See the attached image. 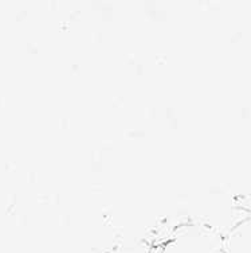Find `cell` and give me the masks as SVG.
I'll return each mask as SVG.
<instances>
[{"label":"cell","instance_id":"7a4b0ae2","mask_svg":"<svg viewBox=\"0 0 251 253\" xmlns=\"http://www.w3.org/2000/svg\"><path fill=\"white\" fill-rule=\"evenodd\" d=\"M224 253H251V214L224 236Z\"/></svg>","mask_w":251,"mask_h":253},{"label":"cell","instance_id":"6da1fadb","mask_svg":"<svg viewBox=\"0 0 251 253\" xmlns=\"http://www.w3.org/2000/svg\"><path fill=\"white\" fill-rule=\"evenodd\" d=\"M223 241L224 237L215 229L193 222L176 229L161 253H224Z\"/></svg>","mask_w":251,"mask_h":253}]
</instances>
